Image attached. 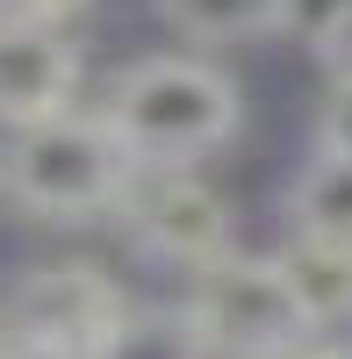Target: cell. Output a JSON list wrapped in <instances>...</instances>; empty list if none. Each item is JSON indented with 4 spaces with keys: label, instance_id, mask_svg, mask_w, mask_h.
Instances as JSON below:
<instances>
[{
    "label": "cell",
    "instance_id": "cell-10",
    "mask_svg": "<svg viewBox=\"0 0 352 359\" xmlns=\"http://www.w3.org/2000/svg\"><path fill=\"white\" fill-rule=\"evenodd\" d=\"M94 359H201V338L187 331L180 302H130Z\"/></svg>",
    "mask_w": 352,
    "mask_h": 359
},
{
    "label": "cell",
    "instance_id": "cell-11",
    "mask_svg": "<svg viewBox=\"0 0 352 359\" xmlns=\"http://www.w3.org/2000/svg\"><path fill=\"white\" fill-rule=\"evenodd\" d=\"M309 57H316V72H324V86H352V0L309 29Z\"/></svg>",
    "mask_w": 352,
    "mask_h": 359
},
{
    "label": "cell",
    "instance_id": "cell-13",
    "mask_svg": "<svg viewBox=\"0 0 352 359\" xmlns=\"http://www.w3.org/2000/svg\"><path fill=\"white\" fill-rule=\"evenodd\" d=\"M287 359H352L345 345H324V338H316V345H302V352H287Z\"/></svg>",
    "mask_w": 352,
    "mask_h": 359
},
{
    "label": "cell",
    "instance_id": "cell-1",
    "mask_svg": "<svg viewBox=\"0 0 352 359\" xmlns=\"http://www.w3.org/2000/svg\"><path fill=\"white\" fill-rule=\"evenodd\" d=\"M101 123L137 158V172H201L245 130V86L201 50H151L115 72Z\"/></svg>",
    "mask_w": 352,
    "mask_h": 359
},
{
    "label": "cell",
    "instance_id": "cell-7",
    "mask_svg": "<svg viewBox=\"0 0 352 359\" xmlns=\"http://www.w3.org/2000/svg\"><path fill=\"white\" fill-rule=\"evenodd\" d=\"M273 266H280V280H287V294H295V309L309 316L316 338L338 331V323H352V252L309 245V237H280Z\"/></svg>",
    "mask_w": 352,
    "mask_h": 359
},
{
    "label": "cell",
    "instance_id": "cell-4",
    "mask_svg": "<svg viewBox=\"0 0 352 359\" xmlns=\"http://www.w3.org/2000/svg\"><path fill=\"white\" fill-rule=\"evenodd\" d=\"M123 287L86 259H50V266H22L0 294V352H29V359H94L101 338L123 316Z\"/></svg>",
    "mask_w": 352,
    "mask_h": 359
},
{
    "label": "cell",
    "instance_id": "cell-15",
    "mask_svg": "<svg viewBox=\"0 0 352 359\" xmlns=\"http://www.w3.org/2000/svg\"><path fill=\"white\" fill-rule=\"evenodd\" d=\"M0 359H29V352H0Z\"/></svg>",
    "mask_w": 352,
    "mask_h": 359
},
{
    "label": "cell",
    "instance_id": "cell-9",
    "mask_svg": "<svg viewBox=\"0 0 352 359\" xmlns=\"http://www.w3.org/2000/svg\"><path fill=\"white\" fill-rule=\"evenodd\" d=\"M287 237L352 252V165L338 158H302V172L287 180Z\"/></svg>",
    "mask_w": 352,
    "mask_h": 359
},
{
    "label": "cell",
    "instance_id": "cell-12",
    "mask_svg": "<svg viewBox=\"0 0 352 359\" xmlns=\"http://www.w3.org/2000/svg\"><path fill=\"white\" fill-rule=\"evenodd\" d=\"M309 151L352 165V86H331V94H324V108H316V144H309Z\"/></svg>",
    "mask_w": 352,
    "mask_h": 359
},
{
    "label": "cell",
    "instance_id": "cell-5",
    "mask_svg": "<svg viewBox=\"0 0 352 359\" xmlns=\"http://www.w3.org/2000/svg\"><path fill=\"white\" fill-rule=\"evenodd\" d=\"M115 223H123L151 259L180 266L187 280L201 266H216L223 252H238V237H230V201L201 172H137V187H130Z\"/></svg>",
    "mask_w": 352,
    "mask_h": 359
},
{
    "label": "cell",
    "instance_id": "cell-2",
    "mask_svg": "<svg viewBox=\"0 0 352 359\" xmlns=\"http://www.w3.org/2000/svg\"><path fill=\"white\" fill-rule=\"evenodd\" d=\"M130 187H137V158L115 144L101 108H65L50 123L0 137V194L29 223H50V230L115 223Z\"/></svg>",
    "mask_w": 352,
    "mask_h": 359
},
{
    "label": "cell",
    "instance_id": "cell-3",
    "mask_svg": "<svg viewBox=\"0 0 352 359\" xmlns=\"http://www.w3.org/2000/svg\"><path fill=\"white\" fill-rule=\"evenodd\" d=\"M180 316L201 338V359H287L316 345L273 252H223L216 266H201L180 294Z\"/></svg>",
    "mask_w": 352,
    "mask_h": 359
},
{
    "label": "cell",
    "instance_id": "cell-6",
    "mask_svg": "<svg viewBox=\"0 0 352 359\" xmlns=\"http://www.w3.org/2000/svg\"><path fill=\"white\" fill-rule=\"evenodd\" d=\"M79 79H86V57L65 22L0 15V137L79 108Z\"/></svg>",
    "mask_w": 352,
    "mask_h": 359
},
{
    "label": "cell",
    "instance_id": "cell-8",
    "mask_svg": "<svg viewBox=\"0 0 352 359\" xmlns=\"http://www.w3.org/2000/svg\"><path fill=\"white\" fill-rule=\"evenodd\" d=\"M151 8L187 43H266L295 29V0H151Z\"/></svg>",
    "mask_w": 352,
    "mask_h": 359
},
{
    "label": "cell",
    "instance_id": "cell-14",
    "mask_svg": "<svg viewBox=\"0 0 352 359\" xmlns=\"http://www.w3.org/2000/svg\"><path fill=\"white\" fill-rule=\"evenodd\" d=\"M0 15H15V0H0Z\"/></svg>",
    "mask_w": 352,
    "mask_h": 359
}]
</instances>
